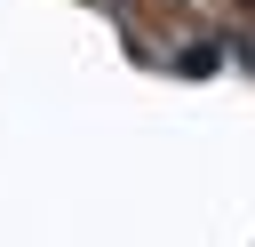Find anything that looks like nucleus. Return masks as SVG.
Returning a JSON list of instances; mask_svg holds the SVG:
<instances>
[{"instance_id":"f257e3e1","label":"nucleus","mask_w":255,"mask_h":247,"mask_svg":"<svg viewBox=\"0 0 255 247\" xmlns=\"http://www.w3.org/2000/svg\"><path fill=\"white\" fill-rule=\"evenodd\" d=\"M215 64H223V48H215V40H191V48L175 56V72H183V80H207Z\"/></svg>"}]
</instances>
